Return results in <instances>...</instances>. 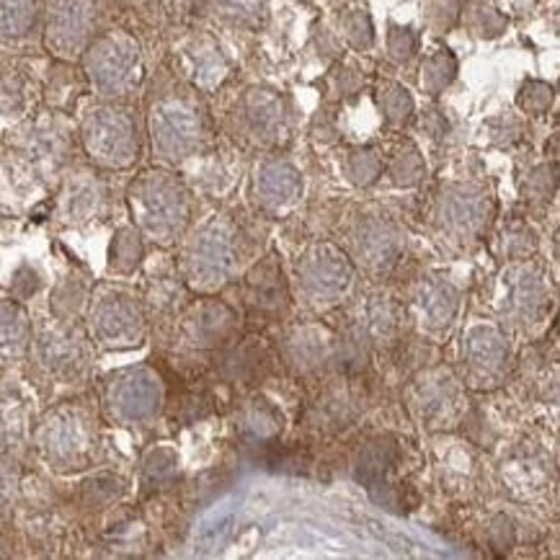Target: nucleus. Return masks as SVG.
<instances>
[{
	"label": "nucleus",
	"instance_id": "6e6552de",
	"mask_svg": "<svg viewBox=\"0 0 560 560\" xmlns=\"http://www.w3.org/2000/svg\"><path fill=\"white\" fill-rule=\"evenodd\" d=\"M96 326H98V334H102L104 339H109L112 343L127 341L132 339V336H138L140 315L132 305L127 303H104L98 307Z\"/></svg>",
	"mask_w": 560,
	"mask_h": 560
},
{
	"label": "nucleus",
	"instance_id": "9b49d317",
	"mask_svg": "<svg viewBox=\"0 0 560 560\" xmlns=\"http://www.w3.org/2000/svg\"><path fill=\"white\" fill-rule=\"evenodd\" d=\"M34 24V0H0V32L19 37Z\"/></svg>",
	"mask_w": 560,
	"mask_h": 560
},
{
	"label": "nucleus",
	"instance_id": "0eeeda50",
	"mask_svg": "<svg viewBox=\"0 0 560 560\" xmlns=\"http://www.w3.org/2000/svg\"><path fill=\"white\" fill-rule=\"evenodd\" d=\"M230 246L225 235L218 233V230H207L205 235H199L197 246H194L191 254V269L202 282H218V279L225 275L230 264Z\"/></svg>",
	"mask_w": 560,
	"mask_h": 560
},
{
	"label": "nucleus",
	"instance_id": "423d86ee",
	"mask_svg": "<svg viewBox=\"0 0 560 560\" xmlns=\"http://www.w3.org/2000/svg\"><path fill=\"white\" fill-rule=\"evenodd\" d=\"M112 406L121 419H145L158 408V383L148 372H127L112 387Z\"/></svg>",
	"mask_w": 560,
	"mask_h": 560
},
{
	"label": "nucleus",
	"instance_id": "4468645a",
	"mask_svg": "<svg viewBox=\"0 0 560 560\" xmlns=\"http://www.w3.org/2000/svg\"><path fill=\"white\" fill-rule=\"evenodd\" d=\"M19 341H21L19 318L9 311H0V347L16 349Z\"/></svg>",
	"mask_w": 560,
	"mask_h": 560
},
{
	"label": "nucleus",
	"instance_id": "1a4fd4ad",
	"mask_svg": "<svg viewBox=\"0 0 560 560\" xmlns=\"http://www.w3.org/2000/svg\"><path fill=\"white\" fill-rule=\"evenodd\" d=\"M258 189L269 202H290L300 191V176L284 163H271L258 176Z\"/></svg>",
	"mask_w": 560,
	"mask_h": 560
},
{
	"label": "nucleus",
	"instance_id": "f8f14e48",
	"mask_svg": "<svg viewBox=\"0 0 560 560\" xmlns=\"http://www.w3.org/2000/svg\"><path fill=\"white\" fill-rule=\"evenodd\" d=\"M230 520H233V506H230V504L218 506V512L207 516V520L202 522V527H199V540H202L207 548L218 545L220 537L228 533Z\"/></svg>",
	"mask_w": 560,
	"mask_h": 560
},
{
	"label": "nucleus",
	"instance_id": "39448f33",
	"mask_svg": "<svg viewBox=\"0 0 560 560\" xmlns=\"http://www.w3.org/2000/svg\"><path fill=\"white\" fill-rule=\"evenodd\" d=\"M93 26L91 0H55L49 9V45L57 52H75Z\"/></svg>",
	"mask_w": 560,
	"mask_h": 560
},
{
	"label": "nucleus",
	"instance_id": "7ed1b4c3",
	"mask_svg": "<svg viewBox=\"0 0 560 560\" xmlns=\"http://www.w3.org/2000/svg\"><path fill=\"white\" fill-rule=\"evenodd\" d=\"M135 202L140 207L142 225L158 235L174 233L186 218V199L174 178L153 174L135 186Z\"/></svg>",
	"mask_w": 560,
	"mask_h": 560
},
{
	"label": "nucleus",
	"instance_id": "f257e3e1",
	"mask_svg": "<svg viewBox=\"0 0 560 560\" xmlns=\"http://www.w3.org/2000/svg\"><path fill=\"white\" fill-rule=\"evenodd\" d=\"M83 142L89 153L106 166H127L138 153L132 121L117 109L93 112L83 125Z\"/></svg>",
	"mask_w": 560,
	"mask_h": 560
},
{
	"label": "nucleus",
	"instance_id": "ddd939ff",
	"mask_svg": "<svg viewBox=\"0 0 560 560\" xmlns=\"http://www.w3.org/2000/svg\"><path fill=\"white\" fill-rule=\"evenodd\" d=\"M501 351H504L501 349V339L488 331H480L470 339V354L480 364H497L501 359Z\"/></svg>",
	"mask_w": 560,
	"mask_h": 560
},
{
	"label": "nucleus",
	"instance_id": "9d476101",
	"mask_svg": "<svg viewBox=\"0 0 560 560\" xmlns=\"http://www.w3.org/2000/svg\"><path fill=\"white\" fill-rule=\"evenodd\" d=\"M349 279V267L339 256L313 258L307 267V282L320 287V290H341Z\"/></svg>",
	"mask_w": 560,
	"mask_h": 560
},
{
	"label": "nucleus",
	"instance_id": "20e7f679",
	"mask_svg": "<svg viewBox=\"0 0 560 560\" xmlns=\"http://www.w3.org/2000/svg\"><path fill=\"white\" fill-rule=\"evenodd\" d=\"M155 145L166 158H182L199 140V119L182 102H166L153 112Z\"/></svg>",
	"mask_w": 560,
	"mask_h": 560
},
{
	"label": "nucleus",
	"instance_id": "f03ea898",
	"mask_svg": "<svg viewBox=\"0 0 560 560\" xmlns=\"http://www.w3.org/2000/svg\"><path fill=\"white\" fill-rule=\"evenodd\" d=\"M138 47L132 39L114 34L96 42L89 52V73L96 89L109 96H119L138 81Z\"/></svg>",
	"mask_w": 560,
	"mask_h": 560
}]
</instances>
